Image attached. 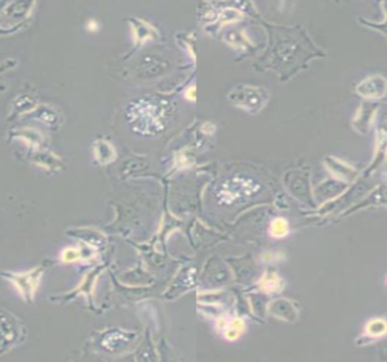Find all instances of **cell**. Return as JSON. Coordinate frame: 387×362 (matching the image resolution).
<instances>
[{
  "label": "cell",
  "mask_w": 387,
  "mask_h": 362,
  "mask_svg": "<svg viewBox=\"0 0 387 362\" xmlns=\"http://www.w3.org/2000/svg\"><path fill=\"white\" fill-rule=\"evenodd\" d=\"M126 117L133 130L141 135H154L164 128L162 108L145 98L130 103Z\"/></svg>",
  "instance_id": "1"
},
{
  "label": "cell",
  "mask_w": 387,
  "mask_h": 362,
  "mask_svg": "<svg viewBox=\"0 0 387 362\" xmlns=\"http://www.w3.org/2000/svg\"><path fill=\"white\" fill-rule=\"evenodd\" d=\"M259 189L260 185L258 182L250 178L236 176L222 183L216 192V198L222 205H232L256 195Z\"/></svg>",
  "instance_id": "2"
},
{
  "label": "cell",
  "mask_w": 387,
  "mask_h": 362,
  "mask_svg": "<svg viewBox=\"0 0 387 362\" xmlns=\"http://www.w3.org/2000/svg\"><path fill=\"white\" fill-rule=\"evenodd\" d=\"M357 91L363 97L378 98L387 93V81L381 76H371L359 84Z\"/></svg>",
  "instance_id": "3"
},
{
  "label": "cell",
  "mask_w": 387,
  "mask_h": 362,
  "mask_svg": "<svg viewBox=\"0 0 387 362\" xmlns=\"http://www.w3.org/2000/svg\"><path fill=\"white\" fill-rule=\"evenodd\" d=\"M39 279L40 275L36 274L35 271H32L15 275L13 277L12 282L15 283L16 288L24 297H32L36 290V286H38Z\"/></svg>",
  "instance_id": "4"
},
{
  "label": "cell",
  "mask_w": 387,
  "mask_h": 362,
  "mask_svg": "<svg viewBox=\"0 0 387 362\" xmlns=\"http://www.w3.org/2000/svg\"><path fill=\"white\" fill-rule=\"evenodd\" d=\"M221 332L227 340L235 341L245 331V323L239 318L225 319L221 322Z\"/></svg>",
  "instance_id": "5"
},
{
  "label": "cell",
  "mask_w": 387,
  "mask_h": 362,
  "mask_svg": "<svg viewBox=\"0 0 387 362\" xmlns=\"http://www.w3.org/2000/svg\"><path fill=\"white\" fill-rule=\"evenodd\" d=\"M268 233L269 236L277 239L287 237V234L289 233V224L287 222V220H284L282 218L274 219L271 222V224H269Z\"/></svg>",
  "instance_id": "6"
},
{
  "label": "cell",
  "mask_w": 387,
  "mask_h": 362,
  "mask_svg": "<svg viewBox=\"0 0 387 362\" xmlns=\"http://www.w3.org/2000/svg\"><path fill=\"white\" fill-rule=\"evenodd\" d=\"M366 333L371 337L384 336L387 334V323L384 319H372L370 323L367 324Z\"/></svg>",
  "instance_id": "7"
},
{
  "label": "cell",
  "mask_w": 387,
  "mask_h": 362,
  "mask_svg": "<svg viewBox=\"0 0 387 362\" xmlns=\"http://www.w3.org/2000/svg\"><path fill=\"white\" fill-rule=\"evenodd\" d=\"M81 257V253L75 248H66L62 252V261L65 263H71L76 262Z\"/></svg>",
  "instance_id": "8"
},
{
  "label": "cell",
  "mask_w": 387,
  "mask_h": 362,
  "mask_svg": "<svg viewBox=\"0 0 387 362\" xmlns=\"http://www.w3.org/2000/svg\"><path fill=\"white\" fill-rule=\"evenodd\" d=\"M280 288H281V279H279L277 275L269 276V279H267L264 286V289H266L268 292H274V291H277Z\"/></svg>",
  "instance_id": "9"
}]
</instances>
